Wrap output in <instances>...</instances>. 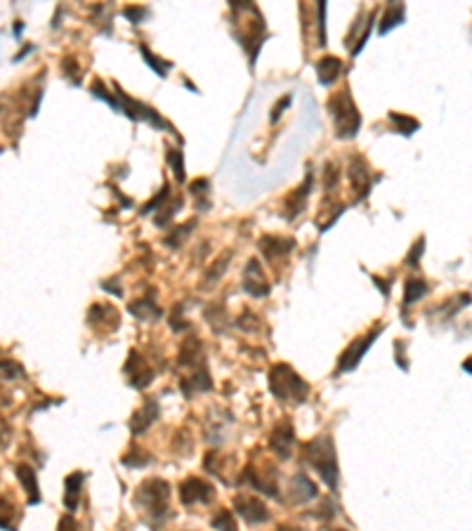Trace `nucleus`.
<instances>
[{
    "label": "nucleus",
    "instance_id": "nucleus-12",
    "mask_svg": "<svg viewBox=\"0 0 472 531\" xmlns=\"http://www.w3.org/2000/svg\"><path fill=\"white\" fill-rule=\"evenodd\" d=\"M293 444H295V430L290 423H279L271 430L269 435V449L276 453V456L281 458V461H286L290 458V451H293Z\"/></svg>",
    "mask_w": 472,
    "mask_h": 531
},
{
    "label": "nucleus",
    "instance_id": "nucleus-34",
    "mask_svg": "<svg viewBox=\"0 0 472 531\" xmlns=\"http://www.w3.org/2000/svg\"><path fill=\"white\" fill-rule=\"evenodd\" d=\"M208 189H210L208 180H196V182H191V194H194V196H208Z\"/></svg>",
    "mask_w": 472,
    "mask_h": 531
},
{
    "label": "nucleus",
    "instance_id": "nucleus-11",
    "mask_svg": "<svg viewBox=\"0 0 472 531\" xmlns=\"http://www.w3.org/2000/svg\"><path fill=\"white\" fill-rule=\"evenodd\" d=\"M88 323L90 328H102L104 333H112L119 328V309H116L114 305H109V302H104V305H93L88 312Z\"/></svg>",
    "mask_w": 472,
    "mask_h": 531
},
{
    "label": "nucleus",
    "instance_id": "nucleus-25",
    "mask_svg": "<svg viewBox=\"0 0 472 531\" xmlns=\"http://www.w3.org/2000/svg\"><path fill=\"white\" fill-rule=\"evenodd\" d=\"M140 50H142V55H144L147 64H149V67H151L154 71H156L159 76H166V74H168V69H170V64H168V62H159V57H156V55H151V50H149L147 45H140Z\"/></svg>",
    "mask_w": 472,
    "mask_h": 531
},
{
    "label": "nucleus",
    "instance_id": "nucleus-35",
    "mask_svg": "<svg viewBox=\"0 0 472 531\" xmlns=\"http://www.w3.org/2000/svg\"><path fill=\"white\" fill-rule=\"evenodd\" d=\"M288 105H290V95H286V97H283V100L279 102V105H276V109H274V112H271V123H276V121L281 119V112H283V109H286Z\"/></svg>",
    "mask_w": 472,
    "mask_h": 531
},
{
    "label": "nucleus",
    "instance_id": "nucleus-22",
    "mask_svg": "<svg viewBox=\"0 0 472 531\" xmlns=\"http://www.w3.org/2000/svg\"><path fill=\"white\" fill-rule=\"evenodd\" d=\"M428 290L430 288H428V281L425 279H416V276L409 279L404 283V307H411L413 302H418Z\"/></svg>",
    "mask_w": 472,
    "mask_h": 531
},
{
    "label": "nucleus",
    "instance_id": "nucleus-10",
    "mask_svg": "<svg viewBox=\"0 0 472 531\" xmlns=\"http://www.w3.org/2000/svg\"><path fill=\"white\" fill-rule=\"evenodd\" d=\"M243 290L248 295L253 297H264L269 295V281L264 279V271L260 267V262L255 260H248V264H245V271H243Z\"/></svg>",
    "mask_w": 472,
    "mask_h": 531
},
{
    "label": "nucleus",
    "instance_id": "nucleus-13",
    "mask_svg": "<svg viewBox=\"0 0 472 531\" xmlns=\"http://www.w3.org/2000/svg\"><path fill=\"white\" fill-rule=\"evenodd\" d=\"M293 248H295V241H293V238L271 236V234H267V236L260 238V250H262V255L267 257L269 262H276V260H281V257H286Z\"/></svg>",
    "mask_w": 472,
    "mask_h": 531
},
{
    "label": "nucleus",
    "instance_id": "nucleus-31",
    "mask_svg": "<svg viewBox=\"0 0 472 531\" xmlns=\"http://www.w3.org/2000/svg\"><path fill=\"white\" fill-rule=\"evenodd\" d=\"M194 224H196V222H194V220H191V222H187V224H182V227H177L175 236H168V238H166V243L170 246V248H177V246L182 243V238L191 231V227H194Z\"/></svg>",
    "mask_w": 472,
    "mask_h": 531
},
{
    "label": "nucleus",
    "instance_id": "nucleus-1",
    "mask_svg": "<svg viewBox=\"0 0 472 531\" xmlns=\"http://www.w3.org/2000/svg\"><path fill=\"white\" fill-rule=\"evenodd\" d=\"M305 461L312 465V470L319 475L331 489H338V458H335V444L328 435L314 437L305 444Z\"/></svg>",
    "mask_w": 472,
    "mask_h": 531
},
{
    "label": "nucleus",
    "instance_id": "nucleus-26",
    "mask_svg": "<svg viewBox=\"0 0 472 531\" xmlns=\"http://www.w3.org/2000/svg\"><path fill=\"white\" fill-rule=\"evenodd\" d=\"M17 513V508L12 505L8 498H0V527L3 529H10V531H15V524L10 522V517Z\"/></svg>",
    "mask_w": 472,
    "mask_h": 531
},
{
    "label": "nucleus",
    "instance_id": "nucleus-32",
    "mask_svg": "<svg viewBox=\"0 0 472 531\" xmlns=\"http://www.w3.org/2000/svg\"><path fill=\"white\" fill-rule=\"evenodd\" d=\"M423 250H425V236H420L416 243H413V248H411V255L406 257V264L409 267H413L416 269L418 267V260H420V255H423Z\"/></svg>",
    "mask_w": 472,
    "mask_h": 531
},
{
    "label": "nucleus",
    "instance_id": "nucleus-14",
    "mask_svg": "<svg viewBox=\"0 0 472 531\" xmlns=\"http://www.w3.org/2000/svg\"><path fill=\"white\" fill-rule=\"evenodd\" d=\"M156 418H159V401H156V399H147L144 406H142V409H140L137 413H135L133 420H130L133 435L140 437L142 432H147L149 427L156 423Z\"/></svg>",
    "mask_w": 472,
    "mask_h": 531
},
{
    "label": "nucleus",
    "instance_id": "nucleus-5",
    "mask_svg": "<svg viewBox=\"0 0 472 531\" xmlns=\"http://www.w3.org/2000/svg\"><path fill=\"white\" fill-rule=\"evenodd\" d=\"M383 333V326H376L371 328L368 333H364L361 338H357L354 342H350V347L342 352V357L338 361V373H347V371H354V368L359 366V361L364 359V354L371 349V345L376 342L378 335Z\"/></svg>",
    "mask_w": 472,
    "mask_h": 531
},
{
    "label": "nucleus",
    "instance_id": "nucleus-33",
    "mask_svg": "<svg viewBox=\"0 0 472 531\" xmlns=\"http://www.w3.org/2000/svg\"><path fill=\"white\" fill-rule=\"evenodd\" d=\"M338 182V166L335 163H326V182H324V191H331V187H335Z\"/></svg>",
    "mask_w": 472,
    "mask_h": 531
},
{
    "label": "nucleus",
    "instance_id": "nucleus-2",
    "mask_svg": "<svg viewBox=\"0 0 472 531\" xmlns=\"http://www.w3.org/2000/svg\"><path fill=\"white\" fill-rule=\"evenodd\" d=\"M326 109H328V114H331L335 137H340V140H352L354 135L359 133L361 116H359V112H357V107H354L352 93H350L347 88L340 90V93H335V95L331 97V100L326 102Z\"/></svg>",
    "mask_w": 472,
    "mask_h": 531
},
{
    "label": "nucleus",
    "instance_id": "nucleus-38",
    "mask_svg": "<svg viewBox=\"0 0 472 531\" xmlns=\"http://www.w3.org/2000/svg\"><path fill=\"white\" fill-rule=\"evenodd\" d=\"M463 368H465L468 373H472V357H468V359L463 361Z\"/></svg>",
    "mask_w": 472,
    "mask_h": 531
},
{
    "label": "nucleus",
    "instance_id": "nucleus-6",
    "mask_svg": "<svg viewBox=\"0 0 472 531\" xmlns=\"http://www.w3.org/2000/svg\"><path fill=\"white\" fill-rule=\"evenodd\" d=\"M126 375H128V380H130L133 387L144 390V387H149L154 383V375H156V371L147 364L144 357H140L137 349H133V352L128 354V361H126Z\"/></svg>",
    "mask_w": 472,
    "mask_h": 531
},
{
    "label": "nucleus",
    "instance_id": "nucleus-24",
    "mask_svg": "<svg viewBox=\"0 0 472 531\" xmlns=\"http://www.w3.org/2000/svg\"><path fill=\"white\" fill-rule=\"evenodd\" d=\"M213 529H217V531H238L234 515H231L229 510H220L217 517L213 520Z\"/></svg>",
    "mask_w": 472,
    "mask_h": 531
},
{
    "label": "nucleus",
    "instance_id": "nucleus-16",
    "mask_svg": "<svg viewBox=\"0 0 472 531\" xmlns=\"http://www.w3.org/2000/svg\"><path fill=\"white\" fill-rule=\"evenodd\" d=\"M319 494V489H316V484L309 479L307 475H302V472H297L293 477V482H290V501L293 503H307L316 498Z\"/></svg>",
    "mask_w": 472,
    "mask_h": 531
},
{
    "label": "nucleus",
    "instance_id": "nucleus-17",
    "mask_svg": "<svg viewBox=\"0 0 472 531\" xmlns=\"http://www.w3.org/2000/svg\"><path fill=\"white\" fill-rule=\"evenodd\" d=\"M83 482H86V472H71L64 482V505L74 513L81 503V491H83Z\"/></svg>",
    "mask_w": 472,
    "mask_h": 531
},
{
    "label": "nucleus",
    "instance_id": "nucleus-28",
    "mask_svg": "<svg viewBox=\"0 0 472 531\" xmlns=\"http://www.w3.org/2000/svg\"><path fill=\"white\" fill-rule=\"evenodd\" d=\"M149 461H151V458H149L144 451H130L123 456V463H126L128 468H144V465H149Z\"/></svg>",
    "mask_w": 472,
    "mask_h": 531
},
{
    "label": "nucleus",
    "instance_id": "nucleus-21",
    "mask_svg": "<svg viewBox=\"0 0 472 531\" xmlns=\"http://www.w3.org/2000/svg\"><path fill=\"white\" fill-rule=\"evenodd\" d=\"M151 295L154 293H149V297H144V300H137V302H133L130 305V312L142 321H154V319H159L161 316V309H159V305H154Z\"/></svg>",
    "mask_w": 472,
    "mask_h": 531
},
{
    "label": "nucleus",
    "instance_id": "nucleus-39",
    "mask_svg": "<svg viewBox=\"0 0 472 531\" xmlns=\"http://www.w3.org/2000/svg\"><path fill=\"white\" fill-rule=\"evenodd\" d=\"M338 531H342V529H338Z\"/></svg>",
    "mask_w": 472,
    "mask_h": 531
},
{
    "label": "nucleus",
    "instance_id": "nucleus-29",
    "mask_svg": "<svg viewBox=\"0 0 472 531\" xmlns=\"http://www.w3.org/2000/svg\"><path fill=\"white\" fill-rule=\"evenodd\" d=\"M24 368L15 361H0V380H12L15 375H22Z\"/></svg>",
    "mask_w": 472,
    "mask_h": 531
},
{
    "label": "nucleus",
    "instance_id": "nucleus-36",
    "mask_svg": "<svg viewBox=\"0 0 472 531\" xmlns=\"http://www.w3.org/2000/svg\"><path fill=\"white\" fill-rule=\"evenodd\" d=\"M123 15L130 17L133 24H140L142 17H144V10H142V8H126V10H123Z\"/></svg>",
    "mask_w": 472,
    "mask_h": 531
},
{
    "label": "nucleus",
    "instance_id": "nucleus-37",
    "mask_svg": "<svg viewBox=\"0 0 472 531\" xmlns=\"http://www.w3.org/2000/svg\"><path fill=\"white\" fill-rule=\"evenodd\" d=\"M60 531H79V524H76L74 517L67 515V517H62V522H60Z\"/></svg>",
    "mask_w": 472,
    "mask_h": 531
},
{
    "label": "nucleus",
    "instance_id": "nucleus-23",
    "mask_svg": "<svg viewBox=\"0 0 472 531\" xmlns=\"http://www.w3.org/2000/svg\"><path fill=\"white\" fill-rule=\"evenodd\" d=\"M390 121H392L394 130H397L399 135H406V137H411V135L420 128V123L416 119H411V116H404V114H397V112L390 114Z\"/></svg>",
    "mask_w": 472,
    "mask_h": 531
},
{
    "label": "nucleus",
    "instance_id": "nucleus-9",
    "mask_svg": "<svg viewBox=\"0 0 472 531\" xmlns=\"http://www.w3.org/2000/svg\"><path fill=\"white\" fill-rule=\"evenodd\" d=\"M347 177L352 182V189L357 191V201L366 199L371 191V168H368L366 159L354 154L350 159V168H347Z\"/></svg>",
    "mask_w": 472,
    "mask_h": 531
},
{
    "label": "nucleus",
    "instance_id": "nucleus-3",
    "mask_svg": "<svg viewBox=\"0 0 472 531\" xmlns=\"http://www.w3.org/2000/svg\"><path fill=\"white\" fill-rule=\"evenodd\" d=\"M269 392L279 401H300L307 399L309 385L302 380V375L288 364H276L269 371Z\"/></svg>",
    "mask_w": 472,
    "mask_h": 531
},
{
    "label": "nucleus",
    "instance_id": "nucleus-15",
    "mask_svg": "<svg viewBox=\"0 0 472 531\" xmlns=\"http://www.w3.org/2000/svg\"><path fill=\"white\" fill-rule=\"evenodd\" d=\"M312 182H314V177H312V170H309L307 177H305V182H302V184L297 187V189L288 196V201H286V210H288L286 217H288V220H295L302 210H305V203H307L309 189H312Z\"/></svg>",
    "mask_w": 472,
    "mask_h": 531
},
{
    "label": "nucleus",
    "instance_id": "nucleus-19",
    "mask_svg": "<svg viewBox=\"0 0 472 531\" xmlns=\"http://www.w3.org/2000/svg\"><path fill=\"white\" fill-rule=\"evenodd\" d=\"M17 477H19V482H22V487H24V491L31 496V503H38L41 501V489H38V477H36V472L29 468V465H17Z\"/></svg>",
    "mask_w": 472,
    "mask_h": 531
},
{
    "label": "nucleus",
    "instance_id": "nucleus-8",
    "mask_svg": "<svg viewBox=\"0 0 472 531\" xmlns=\"http://www.w3.org/2000/svg\"><path fill=\"white\" fill-rule=\"evenodd\" d=\"M234 508H236V515L243 517L248 524H262L269 520L267 505H264L260 498H255L250 494H238L234 498Z\"/></svg>",
    "mask_w": 472,
    "mask_h": 531
},
{
    "label": "nucleus",
    "instance_id": "nucleus-4",
    "mask_svg": "<svg viewBox=\"0 0 472 531\" xmlns=\"http://www.w3.org/2000/svg\"><path fill=\"white\" fill-rule=\"evenodd\" d=\"M137 505L144 510L147 520L151 524H161L163 517H168V501H170V487L166 479L151 477L140 484L137 489Z\"/></svg>",
    "mask_w": 472,
    "mask_h": 531
},
{
    "label": "nucleus",
    "instance_id": "nucleus-20",
    "mask_svg": "<svg viewBox=\"0 0 472 531\" xmlns=\"http://www.w3.org/2000/svg\"><path fill=\"white\" fill-rule=\"evenodd\" d=\"M406 19V8L402 3H390L385 10V17H383V24H380V34H387V31H392L394 27H399Z\"/></svg>",
    "mask_w": 472,
    "mask_h": 531
},
{
    "label": "nucleus",
    "instance_id": "nucleus-30",
    "mask_svg": "<svg viewBox=\"0 0 472 531\" xmlns=\"http://www.w3.org/2000/svg\"><path fill=\"white\" fill-rule=\"evenodd\" d=\"M168 196H170V189H168V184L163 187V191H161V194H156V196H154L151 201H149V203L147 206H142V215H149V213H154V210H156L159 208V206H163V201L168 199Z\"/></svg>",
    "mask_w": 472,
    "mask_h": 531
},
{
    "label": "nucleus",
    "instance_id": "nucleus-18",
    "mask_svg": "<svg viewBox=\"0 0 472 531\" xmlns=\"http://www.w3.org/2000/svg\"><path fill=\"white\" fill-rule=\"evenodd\" d=\"M340 71H342V62L338 57H321V60L316 62V76H319L321 86H331L340 76Z\"/></svg>",
    "mask_w": 472,
    "mask_h": 531
},
{
    "label": "nucleus",
    "instance_id": "nucleus-27",
    "mask_svg": "<svg viewBox=\"0 0 472 531\" xmlns=\"http://www.w3.org/2000/svg\"><path fill=\"white\" fill-rule=\"evenodd\" d=\"M168 163L173 166V170H175V180L177 182H184V163H182V154L175 152V149H170L168 152Z\"/></svg>",
    "mask_w": 472,
    "mask_h": 531
},
{
    "label": "nucleus",
    "instance_id": "nucleus-7",
    "mask_svg": "<svg viewBox=\"0 0 472 531\" xmlns=\"http://www.w3.org/2000/svg\"><path fill=\"white\" fill-rule=\"evenodd\" d=\"M215 498V489L210 487L205 479L198 477H187L180 484V501L184 505H196V503H210Z\"/></svg>",
    "mask_w": 472,
    "mask_h": 531
}]
</instances>
